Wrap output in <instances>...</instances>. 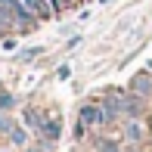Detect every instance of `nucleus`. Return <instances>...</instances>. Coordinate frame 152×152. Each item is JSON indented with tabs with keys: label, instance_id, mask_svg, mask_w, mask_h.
Wrapping results in <instances>:
<instances>
[{
	"label": "nucleus",
	"instance_id": "9b49d317",
	"mask_svg": "<svg viewBox=\"0 0 152 152\" xmlns=\"http://www.w3.org/2000/svg\"><path fill=\"white\" fill-rule=\"evenodd\" d=\"M6 25H10V22H6V19H3V16H0V31H3V28H6Z\"/></svg>",
	"mask_w": 152,
	"mask_h": 152
},
{
	"label": "nucleus",
	"instance_id": "7ed1b4c3",
	"mask_svg": "<svg viewBox=\"0 0 152 152\" xmlns=\"http://www.w3.org/2000/svg\"><path fill=\"white\" fill-rule=\"evenodd\" d=\"M25 3H28V10L37 19H50L53 16V0H25Z\"/></svg>",
	"mask_w": 152,
	"mask_h": 152
},
{
	"label": "nucleus",
	"instance_id": "20e7f679",
	"mask_svg": "<svg viewBox=\"0 0 152 152\" xmlns=\"http://www.w3.org/2000/svg\"><path fill=\"white\" fill-rule=\"evenodd\" d=\"M149 90H152L149 75H137V78H134V93H149Z\"/></svg>",
	"mask_w": 152,
	"mask_h": 152
},
{
	"label": "nucleus",
	"instance_id": "f03ea898",
	"mask_svg": "<svg viewBox=\"0 0 152 152\" xmlns=\"http://www.w3.org/2000/svg\"><path fill=\"white\" fill-rule=\"evenodd\" d=\"M99 121H106V112H102L99 106H84L81 109V124H84V127H93V124H99Z\"/></svg>",
	"mask_w": 152,
	"mask_h": 152
},
{
	"label": "nucleus",
	"instance_id": "423d86ee",
	"mask_svg": "<svg viewBox=\"0 0 152 152\" xmlns=\"http://www.w3.org/2000/svg\"><path fill=\"white\" fill-rule=\"evenodd\" d=\"M127 137H130V140H140V137H143V127H140L137 121H130V124H127Z\"/></svg>",
	"mask_w": 152,
	"mask_h": 152
},
{
	"label": "nucleus",
	"instance_id": "39448f33",
	"mask_svg": "<svg viewBox=\"0 0 152 152\" xmlns=\"http://www.w3.org/2000/svg\"><path fill=\"white\" fill-rule=\"evenodd\" d=\"M121 109L127 115H137L140 112V99H137V96H127V99H121Z\"/></svg>",
	"mask_w": 152,
	"mask_h": 152
},
{
	"label": "nucleus",
	"instance_id": "1a4fd4ad",
	"mask_svg": "<svg viewBox=\"0 0 152 152\" xmlns=\"http://www.w3.org/2000/svg\"><path fill=\"white\" fill-rule=\"evenodd\" d=\"M0 130H10V118L6 115H0Z\"/></svg>",
	"mask_w": 152,
	"mask_h": 152
},
{
	"label": "nucleus",
	"instance_id": "f257e3e1",
	"mask_svg": "<svg viewBox=\"0 0 152 152\" xmlns=\"http://www.w3.org/2000/svg\"><path fill=\"white\" fill-rule=\"evenodd\" d=\"M0 16H3L10 25L22 28V31H31L34 22H37V16L28 10L25 0H0Z\"/></svg>",
	"mask_w": 152,
	"mask_h": 152
},
{
	"label": "nucleus",
	"instance_id": "0eeeda50",
	"mask_svg": "<svg viewBox=\"0 0 152 152\" xmlns=\"http://www.w3.org/2000/svg\"><path fill=\"white\" fill-rule=\"evenodd\" d=\"M10 106H12V99L6 93H0V109H10Z\"/></svg>",
	"mask_w": 152,
	"mask_h": 152
},
{
	"label": "nucleus",
	"instance_id": "9d476101",
	"mask_svg": "<svg viewBox=\"0 0 152 152\" xmlns=\"http://www.w3.org/2000/svg\"><path fill=\"white\" fill-rule=\"evenodd\" d=\"M102 152H118V146L115 143H102Z\"/></svg>",
	"mask_w": 152,
	"mask_h": 152
},
{
	"label": "nucleus",
	"instance_id": "6e6552de",
	"mask_svg": "<svg viewBox=\"0 0 152 152\" xmlns=\"http://www.w3.org/2000/svg\"><path fill=\"white\" fill-rule=\"evenodd\" d=\"M12 140H16V143H25V130H12Z\"/></svg>",
	"mask_w": 152,
	"mask_h": 152
}]
</instances>
